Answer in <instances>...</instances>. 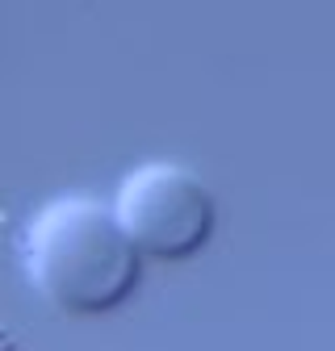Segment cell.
<instances>
[{"label": "cell", "mask_w": 335, "mask_h": 351, "mask_svg": "<svg viewBox=\"0 0 335 351\" xmlns=\"http://www.w3.org/2000/svg\"><path fill=\"white\" fill-rule=\"evenodd\" d=\"M25 268L34 285L71 314L113 310L139 285V243L117 209L93 197H59L25 230Z\"/></svg>", "instance_id": "cell-1"}, {"label": "cell", "mask_w": 335, "mask_h": 351, "mask_svg": "<svg viewBox=\"0 0 335 351\" xmlns=\"http://www.w3.org/2000/svg\"><path fill=\"white\" fill-rule=\"evenodd\" d=\"M117 217L139 251L185 259L214 234V197L181 163H143L117 189Z\"/></svg>", "instance_id": "cell-2"}]
</instances>
